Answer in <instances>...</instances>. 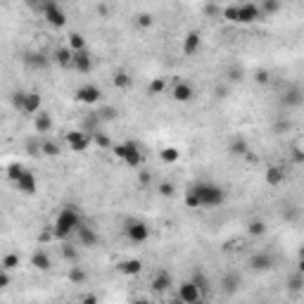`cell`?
Returning a JSON list of instances; mask_svg holds the SVG:
<instances>
[{"instance_id":"6da1fadb","label":"cell","mask_w":304,"mask_h":304,"mask_svg":"<svg viewBox=\"0 0 304 304\" xmlns=\"http://www.w3.org/2000/svg\"><path fill=\"white\" fill-rule=\"evenodd\" d=\"M81 226H83V219H81V212L76 209V207H64L60 214L55 216L53 221V228H50V233H53L55 240H67L69 235H76V231H79Z\"/></svg>"},{"instance_id":"7a4b0ae2","label":"cell","mask_w":304,"mask_h":304,"mask_svg":"<svg viewBox=\"0 0 304 304\" xmlns=\"http://www.w3.org/2000/svg\"><path fill=\"white\" fill-rule=\"evenodd\" d=\"M188 190L197 197L200 209H205V207H209V209L212 207H221L226 202V190L219 183H214V181H197Z\"/></svg>"},{"instance_id":"3957f363","label":"cell","mask_w":304,"mask_h":304,"mask_svg":"<svg viewBox=\"0 0 304 304\" xmlns=\"http://www.w3.org/2000/svg\"><path fill=\"white\" fill-rule=\"evenodd\" d=\"M116 160H121L126 167H131V169H138L140 164H143V152H140V145L133 143V140H124V143H114L112 147Z\"/></svg>"},{"instance_id":"277c9868","label":"cell","mask_w":304,"mask_h":304,"mask_svg":"<svg viewBox=\"0 0 304 304\" xmlns=\"http://www.w3.org/2000/svg\"><path fill=\"white\" fill-rule=\"evenodd\" d=\"M38 10H41V15L43 19L50 24V27H64L67 24V15H64V8L62 5H57L55 0H45V3H38Z\"/></svg>"},{"instance_id":"5b68a950","label":"cell","mask_w":304,"mask_h":304,"mask_svg":"<svg viewBox=\"0 0 304 304\" xmlns=\"http://www.w3.org/2000/svg\"><path fill=\"white\" fill-rule=\"evenodd\" d=\"M124 235L133 242V245H143V242H147V238H150V228H147L145 221L131 216V219L124 221Z\"/></svg>"},{"instance_id":"8992f818","label":"cell","mask_w":304,"mask_h":304,"mask_svg":"<svg viewBox=\"0 0 304 304\" xmlns=\"http://www.w3.org/2000/svg\"><path fill=\"white\" fill-rule=\"evenodd\" d=\"M176 299H181L183 304H202L205 302V290L190 278V280H183L179 285V297Z\"/></svg>"},{"instance_id":"52a82bcc","label":"cell","mask_w":304,"mask_h":304,"mask_svg":"<svg viewBox=\"0 0 304 304\" xmlns=\"http://www.w3.org/2000/svg\"><path fill=\"white\" fill-rule=\"evenodd\" d=\"M250 268L252 271H257V273H266V271H271V268L276 266V261H273V254L266 250H261V252H254L250 257Z\"/></svg>"},{"instance_id":"ba28073f","label":"cell","mask_w":304,"mask_h":304,"mask_svg":"<svg viewBox=\"0 0 304 304\" xmlns=\"http://www.w3.org/2000/svg\"><path fill=\"white\" fill-rule=\"evenodd\" d=\"M261 19V8L257 3H240L238 5V24H254Z\"/></svg>"},{"instance_id":"9c48e42d","label":"cell","mask_w":304,"mask_h":304,"mask_svg":"<svg viewBox=\"0 0 304 304\" xmlns=\"http://www.w3.org/2000/svg\"><path fill=\"white\" fill-rule=\"evenodd\" d=\"M100 98H102V90L95 83H86V86L76 88V100L83 102V105H98Z\"/></svg>"},{"instance_id":"30bf717a","label":"cell","mask_w":304,"mask_h":304,"mask_svg":"<svg viewBox=\"0 0 304 304\" xmlns=\"http://www.w3.org/2000/svg\"><path fill=\"white\" fill-rule=\"evenodd\" d=\"M90 143H93V138L86 131H69L67 133V145L74 152H86L90 147Z\"/></svg>"},{"instance_id":"8fae6325","label":"cell","mask_w":304,"mask_h":304,"mask_svg":"<svg viewBox=\"0 0 304 304\" xmlns=\"http://www.w3.org/2000/svg\"><path fill=\"white\" fill-rule=\"evenodd\" d=\"M171 98L176 100V102H190V100L195 98L193 83H188V81H176L174 88H171Z\"/></svg>"},{"instance_id":"7c38bea8","label":"cell","mask_w":304,"mask_h":304,"mask_svg":"<svg viewBox=\"0 0 304 304\" xmlns=\"http://www.w3.org/2000/svg\"><path fill=\"white\" fill-rule=\"evenodd\" d=\"M15 186H17L19 193H24V195H34V193L38 190V181H36V176H34L31 171L24 169V174L15 181Z\"/></svg>"},{"instance_id":"4fadbf2b","label":"cell","mask_w":304,"mask_h":304,"mask_svg":"<svg viewBox=\"0 0 304 304\" xmlns=\"http://www.w3.org/2000/svg\"><path fill=\"white\" fill-rule=\"evenodd\" d=\"M41 105H43V98H41V93L36 90H29L24 93V107H22V114H41Z\"/></svg>"},{"instance_id":"5bb4252c","label":"cell","mask_w":304,"mask_h":304,"mask_svg":"<svg viewBox=\"0 0 304 304\" xmlns=\"http://www.w3.org/2000/svg\"><path fill=\"white\" fill-rule=\"evenodd\" d=\"M76 240H79L81 247H95L100 238H98V233H95V228H90L88 224H83L79 231H76Z\"/></svg>"},{"instance_id":"9a60e30c","label":"cell","mask_w":304,"mask_h":304,"mask_svg":"<svg viewBox=\"0 0 304 304\" xmlns=\"http://www.w3.org/2000/svg\"><path fill=\"white\" fill-rule=\"evenodd\" d=\"M171 283H174V278H171V273L169 271H164V268H162V271H157V273H155V276H152V280H150V285H152V290H155V292H167V290H171Z\"/></svg>"},{"instance_id":"2e32d148","label":"cell","mask_w":304,"mask_h":304,"mask_svg":"<svg viewBox=\"0 0 304 304\" xmlns=\"http://www.w3.org/2000/svg\"><path fill=\"white\" fill-rule=\"evenodd\" d=\"M93 57H90L88 50H81V53H74V64H72V69H76L79 74H88L93 72Z\"/></svg>"},{"instance_id":"e0dca14e","label":"cell","mask_w":304,"mask_h":304,"mask_svg":"<svg viewBox=\"0 0 304 304\" xmlns=\"http://www.w3.org/2000/svg\"><path fill=\"white\" fill-rule=\"evenodd\" d=\"M200 45H202V38H200V34H197V31H190V34H186V38H183V55H188V57L197 55Z\"/></svg>"},{"instance_id":"ac0fdd59","label":"cell","mask_w":304,"mask_h":304,"mask_svg":"<svg viewBox=\"0 0 304 304\" xmlns=\"http://www.w3.org/2000/svg\"><path fill=\"white\" fill-rule=\"evenodd\" d=\"M280 102L285 105V107H299L304 102V93H302V88H290V90H285L283 93V98H280Z\"/></svg>"},{"instance_id":"d6986e66","label":"cell","mask_w":304,"mask_h":304,"mask_svg":"<svg viewBox=\"0 0 304 304\" xmlns=\"http://www.w3.org/2000/svg\"><path fill=\"white\" fill-rule=\"evenodd\" d=\"M53 60L60 64V67H72L74 64V50L69 48V45H62V48H57V50L53 53Z\"/></svg>"},{"instance_id":"ffe728a7","label":"cell","mask_w":304,"mask_h":304,"mask_svg":"<svg viewBox=\"0 0 304 304\" xmlns=\"http://www.w3.org/2000/svg\"><path fill=\"white\" fill-rule=\"evenodd\" d=\"M283 181H285V169H283V167H278V164L268 167L266 169V186L276 188V186H280Z\"/></svg>"},{"instance_id":"44dd1931","label":"cell","mask_w":304,"mask_h":304,"mask_svg":"<svg viewBox=\"0 0 304 304\" xmlns=\"http://www.w3.org/2000/svg\"><path fill=\"white\" fill-rule=\"evenodd\" d=\"M119 273H124V276H138L140 271H143V261L140 259H124L119 261Z\"/></svg>"},{"instance_id":"7402d4cb","label":"cell","mask_w":304,"mask_h":304,"mask_svg":"<svg viewBox=\"0 0 304 304\" xmlns=\"http://www.w3.org/2000/svg\"><path fill=\"white\" fill-rule=\"evenodd\" d=\"M221 287H224L226 295L238 292V290H240V276H238V273H233V271L224 273V278H221Z\"/></svg>"},{"instance_id":"603a6c76","label":"cell","mask_w":304,"mask_h":304,"mask_svg":"<svg viewBox=\"0 0 304 304\" xmlns=\"http://www.w3.org/2000/svg\"><path fill=\"white\" fill-rule=\"evenodd\" d=\"M31 264H34L38 271H50V266H53V261H50V257H48V252H45V250H36V252H34Z\"/></svg>"},{"instance_id":"cb8c5ba5","label":"cell","mask_w":304,"mask_h":304,"mask_svg":"<svg viewBox=\"0 0 304 304\" xmlns=\"http://www.w3.org/2000/svg\"><path fill=\"white\" fill-rule=\"evenodd\" d=\"M228 152H231L233 157H247V152H250V145L245 138H233L231 145H228Z\"/></svg>"},{"instance_id":"d4e9b609","label":"cell","mask_w":304,"mask_h":304,"mask_svg":"<svg viewBox=\"0 0 304 304\" xmlns=\"http://www.w3.org/2000/svg\"><path fill=\"white\" fill-rule=\"evenodd\" d=\"M287 290H290L292 295H297V292H304V273L295 271L292 276L287 278Z\"/></svg>"},{"instance_id":"484cf974","label":"cell","mask_w":304,"mask_h":304,"mask_svg":"<svg viewBox=\"0 0 304 304\" xmlns=\"http://www.w3.org/2000/svg\"><path fill=\"white\" fill-rule=\"evenodd\" d=\"M34 126H36L38 133H48V131L53 128V119L45 114V112H41V114L34 116Z\"/></svg>"},{"instance_id":"4316f807","label":"cell","mask_w":304,"mask_h":304,"mask_svg":"<svg viewBox=\"0 0 304 304\" xmlns=\"http://www.w3.org/2000/svg\"><path fill=\"white\" fill-rule=\"evenodd\" d=\"M247 235L252 238H261V235H266V221H261V219H254L247 224Z\"/></svg>"},{"instance_id":"83f0119b","label":"cell","mask_w":304,"mask_h":304,"mask_svg":"<svg viewBox=\"0 0 304 304\" xmlns=\"http://www.w3.org/2000/svg\"><path fill=\"white\" fill-rule=\"evenodd\" d=\"M112 83H114V88L126 90L128 86H131V76H128L126 72H114V76H112Z\"/></svg>"},{"instance_id":"f1b7e54d","label":"cell","mask_w":304,"mask_h":304,"mask_svg":"<svg viewBox=\"0 0 304 304\" xmlns=\"http://www.w3.org/2000/svg\"><path fill=\"white\" fill-rule=\"evenodd\" d=\"M69 48H72L74 53H81V50H88V48H86V38L81 36V34H76V31H74L72 36H69Z\"/></svg>"},{"instance_id":"f546056e","label":"cell","mask_w":304,"mask_h":304,"mask_svg":"<svg viewBox=\"0 0 304 304\" xmlns=\"http://www.w3.org/2000/svg\"><path fill=\"white\" fill-rule=\"evenodd\" d=\"M27 64L38 67V69H45L48 67V57L43 53H31V55H27Z\"/></svg>"},{"instance_id":"4dcf8cb0","label":"cell","mask_w":304,"mask_h":304,"mask_svg":"<svg viewBox=\"0 0 304 304\" xmlns=\"http://www.w3.org/2000/svg\"><path fill=\"white\" fill-rule=\"evenodd\" d=\"M17 266H19V254L10 252V254H5V257H3V264H0V268H3V271H15Z\"/></svg>"},{"instance_id":"1f68e13d","label":"cell","mask_w":304,"mask_h":304,"mask_svg":"<svg viewBox=\"0 0 304 304\" xmlns=\"http://www.w3.org/2000/svg\"><path fill=\"white\" fill-rule=\"evenodd\" d=\"M86 271H83V268L79 266V264H74L72 268H69V280H72V283H76V285H81V283H86Z\"/></svg>"},{"instance_id":"d6a6232c","label":"cell","mask_w":304,"mask_h":304,"mask_svg":"<svg viewBox=\"0 0 304 304\" xmlns=\"http://www.w3.org/2000/svg\"><path fill=\"white\" fill-rule=\"evenodd\" d=\"M160 157H162V162H164V164H174V162H179L181 152L176 150V147H164V150L160 152Z\"/></svg>"},{"instance_id":"836d02e7","label":"cell","mask_w":304,"mask_h":304,"mask_svg":"<svg viewBox=\"0 0 304 304\" xmlns=\"http://www.w3.org/2000/svg\"><path fill=\"white\" fill-rule=\"evenodd\" d=\"M62 257L67 261H72V266L74 264H79V252H76L74 245H62Z\"/></svg>"},{"instance_id":"e575fe53","label":"cell","mask_w":304,"mask_h":304,"mask_svg":"<svg viewBox=\"0 0 304 304\" xmlns=\"http://www.w3.org/2000/svg\"><path fill=\"white\" fill-rule=\"evenodd\" d=\"M27 152L29 155H43V143H38V138H29L27 140Z\"/></svg>"},{"instance_id":"d590c367","label":"cell","mask_w":304,"mask_h":304,"mask_svg":"<svg viewBox=\"0 0 304 304\" xmlns=\"http://www.w3.org/2000/svg\"><path fill=\"white\" fill-rule=\"evenodd\" d=\"M43 155L45 157H57L60 155V145L55 140H43Z\"/></svg>"},{"instance_id":"8d00e7d4","label":"cell","mask_w":304,"mask_h":304,"mask_svg":"<svg viewBox=\"0 0 304 304\" xmlns=\"http://www.w3.org/2000/svg\"><path fill=\"white\" fill-rule=\"evenodd\" d=\"M224 19H228L231 24H238V5H228V8L221 10Z\"/></svg>"},{"instance_id":"74e56055","label":"cell","mask_w":304,"mask_h":304,"mask_svg":"<svg viewBox=\"0 0 304 304\" xmlns=\"http://www.w3.org/2000/svg\"><path fill=\"white\" fill-rule=\"evenodd\" d=\"M160 195L162 197H174V193H176V188H174V183H169V181H164V183H160Z\"/></svg>"},{"instance_id":"f35d334b","label":"cell","mask_w":304,"mask_h":304,"mask_svg":"<svg viewBox=\"0 0 304 304\" xmlns=\"http://www.w3.org/2000/svg\"><path fill=\"white\" fill-rule=\"evenodd\" d=\"M22 174H24V167H22V164H10L8 176H10V181H12V183H15V181H17Z\"/></svg>"},{"instance_id":"ab89813d","label":"cell","mask_w":304,"mask_h":304,"mask_svg":"<svg viewBox=\"0 0 304 304\" xmlns=\"http://www.w3.org/2000/svg\"><path fill=\"white\" fill-rule=\"evenodd\" d=\"M259 8H261V15H273V12H278V10H280V3L268 0V3H264V5H259Z\"/></svg>"},{"instance_id":"60d3db41","label":"cell","mask_w":304,"mask_h":304,"mask_svg":"<svg viewBox=\"0 0 304 304\" xmlns=\"http://www.w3.org/2000/svg\"><path fill=\"white\" fill-rule=\"evenodd\" d=\"M135 24H138V27L140 29H150L152 27V15H138V19H135Z\"/></svg>"},{"instance_id":"b9f144b4","label":"cell","mask_w":304,"mask_h":304,"mask_svg":"<svg viewBox=\"0 0 304 304\" xmlns=\"http://www.w3.org/2000/svg\"><path fill=\"white\" fill-rule=\"evenodd\" d=\"M93 140H95L100 147H114V143H112V140H109L105 133H95V138H93Z\"/></svg>"},{"instance_id":"7bdbcfd3","label":"cell","mask_w":304,"mask_h":304,"mask_svg":"<svg viewBox=\"0 0 304 304\" xmlns=\"http://www.w3.org/2000/svg\"><path fill=\"white\" fill-rule=\"evenodd\" d=\"M162 90H164V81H162V79H155V81L150 83V93H152V95H160Z\"/></svg>"},{"instance_id":"ee69618b","label":"cell","mask_w":304,"mask_h":304,"mask_svg":"<svg viewBox=\"0 0 304 304\" xmlns=\"http://www.w3.org/2000/svg\"><path fill=\"white\" fill-rule=\"evenodd\" d=\"M8 285H10V271L0 268V287H8Z\"/></svg>"},{"instance_id":"f6af8a7d","label":"cell","mask_w":304,"mask_h":304,"mask_svg":"<svg viewBox=\"0 0 304 304\" xmlns=\"http://www.w3.org/2000/svg\"><path fill=\"white\" fill-rule=\"evenodd\" d=\"M81 304H98V295H93V292H88V295L81 299Z\"/></svg>"},{"instance_id":"bcb514c9","label":"cell","mask_w":304,"mask_h":304,"mask_svg":"<svg viewBox=\"0 0 304 304\" xmlns=\"http://www.w3.org/2000/svg\"><path fill=\"white\" fill-rule=\"evenodd\" d=\"M292 160H295L297 164H302V162H304V152L302 150H292Z\"/></svg>"},{"instance_id":"7dc6e473","label":"cell","mask_w":304,"mask_h":304,"mask_svg":"<svg viewBox=\"0 0 304 304\" xmlns=\"http://www.w3.org/2000/svg\"><path fill=\"white\" fill-rule=\"evenodd\" d=\"M150 181H152L150 174H147V171H140V183H143V186H147Z\"/></svg>"},{"instance_id":"c3c4849f","label":"cell","mask_w":304,"mask_h":304,"mask_svg":"<svg viewBox=\"0 0 304 304\" xmlns=\"http://www.w3.org/2000/svg\"><path fill=\"white\" fill-rule=\"evenodd\" d=\"M257 81H259V83H268V74L266 72H259V74H257Z\"/></svg>"},{"instance_id":"681fc988","label":"cell","mask_w":304,"mask_h":304,"mask_svg":"<svg viewBox=\"0 0 304 304\" xmlns=\"http://www.w3.org/2000/svg\"><path fill=\"white\" fill-rule=\"evenodd\" d=\"M131 304H152V302L147 299V297H135V299H133Z\"/></svg>"},{"instance_id":"f907efd6","label":"cell","mask_w":304,"mask_h":304,"mask_svg":"<svg viewBox=\"0 0 304 304\" xmlns=\"http://www.w3.org/2000/svg\"><path fill=\"white\" fill-rule=\"evenodd\" d=\"M205 12H207V15H216V12H219V8H216V5H207Z\"/></svg>"},{"instance_id":"816d5d0a","label":"cell","mask_w":304,"mask_h":304,"mask_svg":"<svg viewBox=\"0 0 304 304\" xmlns=\"http://www.w3.org/2000/svg\"><path fill=\"white\" fill-rule=\"evenodd\" d=\"M297 271H299V273H304V259L297 261Z\"/></svg>"},{"instance_id":"f5cc1de1","label":"cell","mask_w":304,"mask_h":304,"mask_svg":"<svg viewBox=\"0 0 304 304\" xmlns=\"http://www.w3.org/2000/svg\"><path fill=\"white\" fill-rule=\"evenodd\" d=\"M297 257H299V259H304V245L299 247V252H297Z\"/></svg>"},{"instance_id":"db71d44e","label":"cell","mask_w":304,"mask_h":304,"mask_svg":"<svg viewBox=\"0 0 304 304\" xmlns=\"http://www.w3.org/2000/svg\"><path fill=\"white\" fill-rule=\"evenodd\" d=\"M176 304H183V302H181V299H176Z\"/></svg>"}]
</instances>
